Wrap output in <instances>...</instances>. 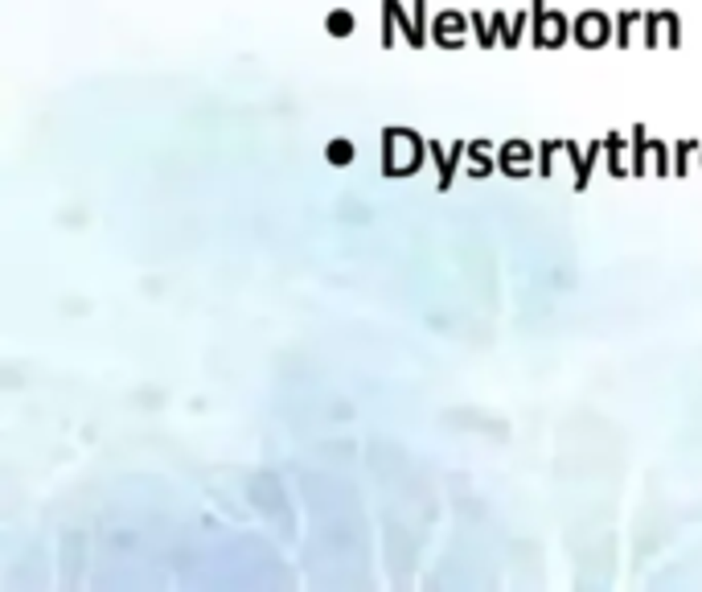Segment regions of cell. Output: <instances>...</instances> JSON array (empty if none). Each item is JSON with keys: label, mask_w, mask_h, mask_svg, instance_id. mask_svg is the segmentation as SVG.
Instances as JSON below:
<instances>
[{"label": "cell", "mask_w": 702, "mask_h": 592, "mask_svg": "<svg viewBox=\"0 0 702 592\" xmlns=\"http://www.w3.org/2000/svg\"><path fill=\"white\" fill-rule=\"evenodd\" d=\"M427 157V141L411 128H386L383 132V173L386 177H411L419 173Z\"/></svg>", "instance_id": "cell-1"}, {"label": "cell", "mask_w": 702, "mask_h": 592, "mask_svg": "<svg viewBox=\"0 0 702 592\" xmlns=\"http://www.w3.org/2000/svg\"><path fill=\"white\" fill-rule=\"evenodd\" d=\"M530 17H534V45L538 50H554L571 37V21L563 12H551L546 0H530Z\"/></svg>", "instance_id": "cell-2"}, {"label": "cell", "mask_w": 702, "mask_h": 592, "mask_svg": "<svg viewBox=\"0 0 702 592\" xmlns=\"http://www.w3.org/2000/svg\"><path fill=\"white\" fill-rule=\"evenodd\" d=\"M612 37H617V33H612L604 12H579L571 21V42L584 45V50H600V45L612 42Z\"/></svg>", "instance_id": "cell-3"}, {"label": "cell", "mask_w": 702, "mask_h": 592, "mask_svg": "<svg viewBox=\"0 0 702 592\" xmlns=\"http://www.w3.org/2000/svg\"><path fill=\"white\" fill-rule=\"evenodd\" d=\"M497 169L505 173V177H526L530 169H538V161H534V149L526 141H505L497 152Z\"/></svg>", "instance_id": "cell-4"}, {"label": "cell", "mask_w": 702, "mask_h": 592, "mask_svg": "<svg viewBox=\"0 0 702 592\" xmlns=\"http://www.w3.org/2000/svg\"><path fill=\"white\" fill-rule=\"evenodd\" d=\"M468 25H472V21H468L464 12H456V9L440 12L436 25H432V42L444 45V50H456V45H464V29H468Z\"/></svg>", "instance_id": "cell-5"}, {"label": "cell", "mask_w": 702, "mask_h": 592, "mask_svg": "<svg viewBox=\"0 0 702 592\" xmlns=\"http://www.w3.org/2000/svg\"><path fill=\"white\" fill-rule=\"evenodd\" d=\"M468 152V144L464 141H456L452 149H444L440 141H427V157L440 165V190H452V177H456V169H460V157Z\"/></svg>", "instance_id": "cell-6"}, {"label": "cell", "mask_w": 702, "mask_h": 592, "mask_svg": "<svg viewBox=\"0 0 702 592\" xmlns=\"http://www.w3.org/2000/svg\"><path fill=\"white\" fill-rule=\"evenodd\" d=\"M563 152L575 161V190L584 194V190H587V177H592V169H596V161H600V152H604V141H592V149H587V152H579L571 141H563Z\"/></svg>", "instance_id": "cell-7"}, {"label": "cell", "mask_w": 702, "mask_h": 592, "mask_svg": "<svg viewBox=\"0 0 702 592\" xmlns=\"http://www.w3.org/2000/svg\"><path fill=\"white\" fill-rule=\"evenodd\" d=\"M493 33H497V42L505 45V50H513V45L521 42V33H526V12H518V17L493 12Z\"/></svg>", "instance_id": "cell-8"}, {"label": "cell", "mask_w": 702, "mask_h": 592, "mask_svg": "<svg viewBox=\"0 0 702 592\" xmlns=\"http://www.w3.org/2000/svg\"><path fill=\"white\" fill-rule=\"evenodd\" d=\"M604 157H608V173L612 177H625V132H608L604 136Z\"/></svg>", "instance_id": "cell-9"}, {"label": "cell", "mask_w": 702, "mask_h": 592, "mask_svg": "<svg viewBox=\"0 0 702 592\" xmlns=\"http://www.w3.org/2000/svg\"><path fill=\"white\" fill-rule=\"evenodd\" d=\"M468 173H472V177H489L493 169H497V165H493V157H489V141H472L468 144Z\"/></svg>", "instance_id": "cell-10"}, {"label": "cell", "mask_w": 702, "mask_h": 592, "mask_svg": "<svg viewBox=\"0 0 702 592\" xmlns=\"http://www.w3.org/2000/svg\"><path fill=\"white\" fill-rule=\"evenodd\" d=\"M383 9H386V12H391V17H394V21H399V25H403V33H407V42L416 45V50H419V45H424V42H427L424 33H419V25H416V17H407V12H403V4H399V0H383Z\"/></svg>", "instance_id": "cell-11"}, {"label": "cell", "mask_w": 702, "mask_h": 592, "mask_svg": "<svg viewBox=\"0 0 702 592\" xmlns=\"http://www.w3.org/2000/svg\"><path fill=\"white\" fill-rule=\"evenodd\" d=\"M645 157H650V136H645V128H633V165H628V173H633V177H641V173L650 169V165H645Z\"/></svg>", "instance_id": "cell-12"}, {"label": "cell", "mask_w": 702, "mask_h": 592, "mask_svg": "<svg viewBox=\"0 0 702 592\" xmlns=\"http://www.w3.org/2000/svg\"><path fill=\"white\" fill-rule=\"evenodd\" d=\"M637 21H645V12H637V9H633V12H620V17H617V37H612V42H617L620 50H625L628 42H633V29H637Z\"/></svg>", "instance_id": "cell-13"}, {"label": "cell", "mask_w": 702, "mask_h": 592, "mask_svg": "<svg viewBox=\"0 0 702 592\" xmlns=\"http://www.w3.org/2000/svg\"><path fill=\"white\" fill-rule=\"evenodd\" d=\"M325 29H329L333 37H350V33H353V12L333 9L329 17H325Z\"/></svg>", "instance_id": "cell-14"}, {"label": "cell", "mask_w": 702, "mask_h": 592, "mask_svg": "<svg viewBox=\"0 0 702 592\" xmlns=\"http://www.w3.org/2000/svg\"><path fill=\"white\" fill-rule=\"evenodd\" d=\"M694 149H702L698 141H678L674 144V177H682V173L690 169V152Z\"/></svg>", "instance_id": "cell-15"}, {"label": "cell", "mask_w": 702, "mask_h": 592, "mask_svg": "<svg viewBox=\"0 0 702 592\" xmlns=\"http://www.w3.org/2000/svg\"><path fill=\"white\" fill-rule=\"evenodd\" d=\"M325 157H329V165H350L353 161V144L350 141H329Z\"/></svg>", "instance_id": "cell-16"}, {"label": "cell", "mask_w": 702, "mask_h": 592, "mask_svg": "<svg viewBox=\"0 0 702 592\" xmlns=\"http://www.w3.org/2000/svg\"><path fill=\"white\" fill-rule=\"evenodd\" d=\"M563 149V144L559 141H543V149H538V173H543V177H551L554 173V152Z\"/></svg>", "instance_id": "cell-17"}, {"label": "cell", "mask_w": 702, "mask_h": 592, "mask_svg": "<svg viewBox=\"0 0 702 592\" xmlns=\"http://www.w3.org/2000/svg\"><path fill=\"white\" fill-rule=\"evenodd\" d=\"M661 25H666V45H682V25L674 12H661Z\"/></svg>", "instance_id": "cell-18"}, {"label": "cell", "mask_w": 702, "mask_h": 592, "mask_svg": "<svg viewBox=\"0 0 702 592\" xmlns=\"http://www.w3.org/2000/svg\"><path fill=\"white\" fill-rule=\"evenodd\" d=\"M468 21H472V33H477V42L485 45V50H489V45H493V33H489V25H485V17H480V12H468Z\"/></svg>", "instance_id": "cell-19"}, {"label": "cell", "mask_w": 702, "mask_h": 592, "mask_svg": "<svg viewBox=\"0 0 702 592\" xmlns=\"http://www.w3.org/2000/svg\"><path fill=\"white\" fill-rule=\"evenodd\" d=\"M658 25H661V12H645V45L658 50Z\"/></svg>", "instance_id": "cell-20"}, {"label": "cell", "mask_w": 702, "mask_h": 592, "mask_svg": "<svg viewBox=\"0 0 702 592\" xmlns=\"http://www.w3.org/2000/svg\"><path fill=\"white\" fill-rule=\"evenodd\" d=\"M391 45H394V17L383 9V50H391Z\"/></svg>", "instance_id": "cell-21"}]
</instances>
